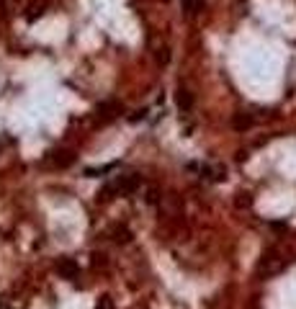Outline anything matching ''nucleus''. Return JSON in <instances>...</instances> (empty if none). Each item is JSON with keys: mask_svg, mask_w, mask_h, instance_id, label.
Returning <instances> with one entry per match:
<instances>
[{"mask_svg": "<svg viewBox=\"0 0 296 309\" xmlns=\"http://www.w3.org/2000/svg\"><path fill=\"white\" fill-rule=\"evenodd\" d=\"M49 162L57 165V167H67V165L75 162V152H70V150H57V152H52Z\"/></svg>", "mask_w": 296, "mask_h": 309, "instance_id": "nucleus-1", "label": "nucleus"}, {"mask_svg": "<svg viewBox=\"0 0 296 309\" xmlns=\"http://www.w3.org/2000/svg\"><path fill=\"white\" fill-rule=\"evenodd\" d=\"M175 106L183 108V111H188V108L194 106V93H191V90H178L175 93Z\"/></svg>", "mask_w": 296, "mask_h": 309, "instance_id": "nucleus-2", "label": "nucleus"}, {"mask_svg": "<svg viewBox=\"0 0 296 309\" xmlns=\"http://www.w3.org/2000/svg\"><path fill=\"white\" fill-rule=\"evenodd\" d=\"M57 271L62 273L65 278H75V276H78V263H72V260H59Z\"/></svg>", "mask_w": 296, "mask_h": 309, "instance_id": "nucleus-3", "label": "nucleus"}, {"mask_svg": "<svg viewBox=\"0 0 296 309\" xmlns=\"http://www.w3.org/2000/svg\"><path fill=\"white\" fill-rule=\"evenodd\" d=\"M183 10H186L188 18H194L196 13L203 10V0H183Z\"/></svg>", "mask_w": 296, "mask_h": 309, "instance_id": "nucleus-4", "label": "nucleus"}, {"mask_svg": "<svg viewBox=\"0 0 296 309\" xmlns=\"http://www.w3.org/2000/svg\"><path fill=\"white\" fill-rule=\"evenodd\" d=\"M250 124H253V119H250V116H234L232 127H234V129H247Z\"/></svg>", "mask_w": 296, "mask_h": 309, "instance_id": "nucleus-5", "label": "nucleus"}, {"mask_svg": "<svg viewBox=\"0 0 296 309\" xmlns=\"http://www.w3.org/2000/svg\"><path fill=\"white\" fill-rule=\"evenodd\" d=\"M116 165L111 162V165H103V167H88L85 170V175H100V173H108V170H113Z\"/></svg>", "mask_w": 296, "mask_h": 309, "instance_id": "nucleus-6", "label": "nucleus"}, {"mask_svg": "<svg viewBox=\"0 0 296 309\" xmlns=\"http://www.w3.org/2000/svg\"><path fill=\"white\" fill-rule=\"evenodd\" d=\"M170 59V54H168V49H160V65H165V62Z\"/></svg>", "mask_w": 296, "mask_h": 309, "instance_id": "nucleus-7", "label": "nucleus"}]
</instances>
